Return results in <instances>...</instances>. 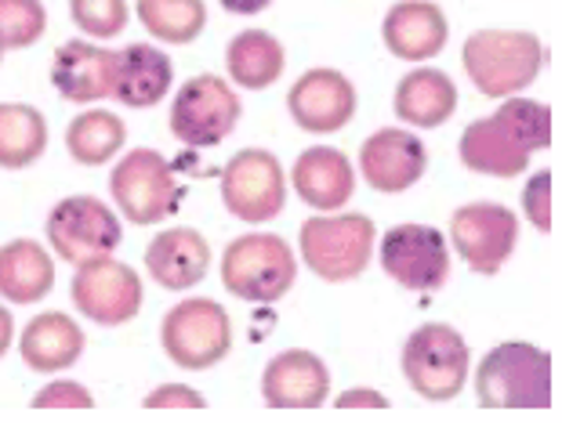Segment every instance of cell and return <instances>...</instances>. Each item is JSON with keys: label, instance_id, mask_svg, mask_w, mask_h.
Masks as SVG:
<instances>
[{"label": "cell", "instance_id": "obj_1", "mask_svg": "<svg viewBox=\"0 0 562 423\" xmlns=\"http://www.w3.org/2000/svg\"><path fill=\"white\" fill-rule=\"evenodd\" d=\"M548 145H552V108L512 94L494 116L475 119L461 130L458 156L472 174L516 178L530 167V156Z\"/></svg>", "mask_w": 562, "mask_h": 423}, {"label": "cell", "instance_id": "obj_2", "mask_svg": "<svg viewBox=\"0 0 562 423\" xmlns=\"http://www.w3.org/2000/svg\"><path fill=\"white\" fill-rule=\"evenodd\" d=\"M461 66L486 99H512L537 80L544 44L526 30H475L461 47Z\"/></svg>", "mask_w": 562, "mask_h": 423}, {"label": "cell", "instance_id": "obj_3", "mask_svg": "<svg viewBox=\"0 0 562 423\" xmlns=\"http://www.w3.org/2000/svg\"><path fill=\"white\" fill-rule=\"evenodd\" d=\"M483 409H548L552 405V355L537 344L505 341L475 369Z\"/></svg>", "mask_w": 562, "mask_h": 423}, {"label": "cell", "instance_id": "obj_4", "mask_svg": "<svg viewBox=\"0 0 562 423\" xmlns=\"http://www.w3.org/2000/svg\"><path fill=\"white\" fill-rule=\"evenodd\" d=\"M378 228L367 214H316L297 232V250L308 272L323 283H349L374 258Z\"/></svg>", "mask_w": 562, "mask_h": 423}, {"label": "cell", "instance_id": "obj_5", "mask_svg": "<svg viewBox=\"0 0 562 423\" xmlns=\"http://www.w3.org/2000/svg\"><path fill=\"white\" fill-rule=\"evenodd\" d=\"M297 261L283 236L250 232L233 239L222 253V283L247 305H277L294 289Z\"/></svg>", "mask_w": 562, "mask_h": 423}, {"label": "cell", "instance_id": "obj_6", "mask_svg": "<svg viewBox=\"0 0 562 423\" xmlns=\"http://www.w3.org/2000/svg\"><path fill=\"white\" fill-rule=\"evenodd\" d=\"M403 377L428 402H450L469 384V344L447 322H425L403 344Z\"/></svg>", "mask_w": 562, "mask_h": 423}, {"label": "cell", "instance_id": "obj_7", "mask_svg": "<svg viewBox=\"0 0 562 423\" xmlns=\"http://www.w3.org/2000/svg\"><path fill=\"white\" fill-rule=\"evenodd\" d=\"M160 344L178 369H211L233 352V319L218 300L186 297L164 316Z\"/></svg>", "mask_w": 562, "mask_h": 423}, {"label": "cell", "instance_id": "obj_8", "mask_svg": "<svg viewBox=\"0 0 562 423\" xmlns=\"http://www.w3.org/2000/svg\"><path fill=\"white\" fill-rule=\"evenodd\" d=\"M110 196L131 225H160L182 207L186 188L157 149H131L110 174Z\"/></svg>", "mask_w": 562, "mask_h": 423}, {"label": "cell", "instance_id": "obj_9", "mask_svg": "<svg viewBox=\"0 0 562 423\" xmlns=\"http://www.w3.org/2000/svg\"><path fill=\"white\" fill-rule=\"evenodd\" d=\"M244 105L229 88V80L200 72L186 80L171 102V135L189 149H214L240 124Z\"/></svg>", "mask_w": 562, "mask_h": 423}, {"label": "cell", "instance_id": "obj_10", "mask_svg": "<svg viewBox=\"0 0 562 423\" xmlns=\"http://www.w3.org/2000/svg\"><path fill=\"white\" fill-rule=\"evenodd\" d=\"M121 217L94 196H66L47 214V243L63 261L88 264L121 247Z\"/></svg>", "mask_w": 562, "mask_h": 423}, {"label": "cell", "instance_id": "obj_11", "mask_svg": "<svg viewBox=\"0 0 562 423\" xmlns=\"http://www.w3.org/2000/svg\"><path fill=\"white\" fill-rule=\"evenodd\" d=\"M222 203L247 225L272 221L286 203V174L266 149H244L222 167Z\"/></svg>", "mask_w": 562, "mask_h": 423}, {"label": "cell", "instance_id": "obj_12", "mask_svg": "<svg viewBox=\"0 0 562 423\" xmlns=\"http://www.w3.org/2000/svg\"><path fill=\"white\" fill-rule=\"evenodd\" d=\"M381 268L414 294H432L450 279V247L432 225H396L381 236Z\"/></svg>", "mask_w": 562, "mask_h": 423}, {"label": "cell", "instance_id": "obj_13", "mask_svg": "<svg viewBox=\"0 0 562 423\" xmlns=\"http://www.w3.org/2000/svg\"><path fill=\"white\" fill-rule=\"evenodd\" d=\"M450 243L480 275H497L519 243V217L501 203H464L450 217Z\"/></svg>", "mask_w": 562, "mask_h": 423}, {"label": "cell", "instance_id": "obj_14", "mask_svg": "<svg viewBox=\"0 0 562 423\" xmlns=\"http://www.w3.org/2000/svg\"><path fill=\"white\" fill-rule=\"evenodd\" d=\"M74 305L80 316L99 325H124L142 311V279L131 264L110 258L77 264V275L69 283Z\"/></svg>", "mask_w": 562, "mask_h": 423}, {"label": "cell", "instance_id": "obj_15", "mask_svg": "<svg viewBox=\"0 0 562 423\" xmlns=\"http://www.w3.org/2000/svg\"><path fill=\"white\" fill-rule=\"evenodd\" d=\"M286 108L308 135H334L356 116V88L338 69H308L286 91Z\"/></svg>", "mask_w": 562, "mask_h": 423}, {"label": "cell", "instance_id": "obj_16", "mask_svg": "<svg viewBox=\"0 0 562 423\" xmlns=\"http://www.w3.org/2000/svg\"><path fill=\"white\" fill-rule=\"evenodd\" d=\"M428 167L425 141L403 127H381L360 145V174L370 188L400 196L411 185H417Z\"/></svg>", "mask_w": 562, "mask_h": 423}, {"label": "cell", "instance_id": "obj_17", "mask_svg": "<svg viewBox=\"0 0 562 423\" xmlns=\"http://www.w3.org/2000/svg\"><path fill=\"white\" fill-rule=\"evenodd\" d=\"M116 69H121V55L94 47L91 41H66L55 47L52 62V83L58 99L74 105H91L102 99H113Z\"/></svg>", "mask_w": 562, "mask_h": 423}, {"label": "cell", "instance_id": "obj_18", "mask_svg": "<svg viewBox=\"0 0 562 423\" xmlns=\"http://www.w3.org/2000/svg\"><path fill=\"white\" fill-rule=\"evenodd\" d=\"M330 395V369L323 358L305 352V347H291L280 352L261 373V398L272 409H316L327 402Z\"/></svg>", "mask_w": 562, "mask_h": 423}, {"label": "cell", "instance_id": "obj_19", "mask_svg": "<svg viewBox=\"0 0 562 423\" xmlns=\"http://www.w3.org/2000/svg\"><path fill=\"white\" fill-rule=\"evenodd\" d=\"M381 41L403 62H425L447 47L450 22L432 0H400L381 22Z\"/></svg>", "mask_w": 562, "mask_h": 423}, {"label": "cell", "instance_id": "obj_20", "mask_svg": "<svg viewBox=\"0 0 562 423\" xmlns=\"http://www.w3.org/2000/svg\"><path fill=\"white\" fill-rule=\"evenodd\" d=\"M291 178H294V192L302 196V203H308V207L319 214L341 210L356 192L352 160L341 149H330V145L305 149L294 160Z\"/></svg>", "mask_w": 562, "mask_h": 423}, {"label": "cell", "instance_id": "obj_21", "mask_svg": "<svg viewBox=\"0 0 562 423\" xmlns=\"http://www.w3.org/2000/svg\"><path fill=\"white\" fill-rule=\"evenodd\" d=\"M149 279L164 289H193L211 268V243L196 228H167L146 247Z\"/></svg>", "mask_w": 562, "mask_h": 423}, {"label": "cell", "instance_id": "obj_22", "mask_svg": "<svg viewBox=\"0 0 562 423\" xmlns=\"http://www.w3.org/2000/svg\"><path fill=\"white\" fill-rule=\"evenodd\" d=\"M83 344H88L83 341V330L66 311H44V316L30 319V325L22 330L19 355L33 373L52 377V373L77 366V358L83 355Z\"/></svg>", "mask_w": 562, "mask_h": 423}, {"label": "cell", "instance_id": "obj_23", "mask_svg": "<svg viewBox=\"0 0 562 423\" xmlns=\"http://www.w3.org/2000/svg\"><path fill=\"white\" fill-rule=\"evenodd\" d=\"M392 105H396V116L403 124L422 127V130L442 127L453 116V108H458V88H453V80L442 69L422 66V69H411L396 83Z\"/></svg>", "mask_w": 562, "mask_h": 423}, {"label": "cell", "instance_id": "obj_24", "mask_svg": "<svg viewBox=\"0 0 562 423\" xmlns=\"http://www.w3.org/2000/svg\"><path fill=\"white\" fill-rule=\"evenodd\" d=\"M175 80V66L160 47L153 44H127L121 52L113 99L127 108H149L167 99Z\"/></svg>", "mask_w": 562, "mask_h": 423}, {"label": "cell", "instance_id": "obj_25", "mask_svg": "<svg viewBox=\"0 0 562 423\" xmlns=\"http://www.w3.org/2000/svg\"><path fill=\"white\" fill-rule=\"evenodd\" d=\"M55 286V261L33 239H11L0 247V297L11 305H37Z\"/></svg>", "mask_w": 562, "mask_h": 423}, {"label": "cell", "instance_id": "obj_26", "mask_svg": "<svg viewBox=\"0 0 562 423\" xmlns=\"http://www.w3.org/2000/svg\"><path fill=\"white\" fill-rule=\"evenodd\" d=\"M286 55L283 44L266 30H244L236 33L229 47H225V69L236 88L247 91H266L283 77Z\"/></svg>", "mask_w": 562, "mask_h": 423}, {"label": "cell", "instance_id": "obj_27", "mask_svg": "<svg viewBox=\"0 0 562 423\" xmlns=\"http://www.w3.org/2000/svg\"><path fill=\"white\" fill-rule=\"evenodd\" d=\"M47 149V119L26 102H0V167L26 171Z\"/></svg>", "mask_w": 562, "mask_h": 423}, {"label": "cell", "instance_id": "obj_28", "mask_svg": "<svg viewBox=\"0 0 562 423\" xmlns=\"http://www.w3.org/2000/svg\"><path fill=\"white\" fill-rule=\"evenodd\" d=\"M124 119L110 113V108H88V113L74 116V124L66 127V149L83 167H105L124 149Z\"/></svg>", "mask_w": 562, "mask_h": 423}, {"label": "cell", "instance_id": "obj_29", "mask_svg": "<svg viewBox=\"0 0 562 423\" xmlns=\"http://www.w3.org/2000/svg\"><path fill=\"white\" fill-rule=\"evenodd\" d=\"M138 22L164 44H193L207 26L203 0H138Z\"/></svg>", "mask_w": 562, "mask_h": 423}, {"label": "cell", "instance_id": "obj_30", "mask_svg": "<svg viewBox=\"0 0 562 423\" xmlns=\"http://www.w3.org/2000/svg\"><path fill=\"white\" fill-rule=\"evenodd\" d=\"M47 30V11L41 0H0V44L8 52L37 44Z\"/></svg>", "mask_w": 562, "mask_h": 423}, {"label": "cell", "instance_id": "obj_31", "mask_svg": "<svg viewBox=\"0 0 562 423\" xmlns=\"http://www.w3.org/2000/svg\"><path fill=\"white\" fill-rule=\"evenodd\" d=\"M69 15L91 41H113L127 26V0H69Z\"/></svg>", "mask_w": 562, "mask_h": 423}, {"label": "cell", "instance_id": "obj_32", "mask_svg": "<svg viewBox=\"0 0 562 423\" xmlns=\"http://www.w3.org/2000/svg\"><path fill=\"white\" fill-rule=\"evenodd\" d=\"M522 210L537 232H552V171H537L522 188Z\"/></svg>", "mask_w": 562, "mask_h": 423}, {"label": "cell", "instance_id": "obj_33", "mask_svg": "<svg viewBox=\"0 0 562 423\" xmlns=\"http://www.w3.org/2000/svg\"><path fill=\"white\" fill-rule=\"evenodd\" d=\"M33 409H91L94 395L77 380H52L47 388L33 395Z\"/></svg>", "mask_w": 562, "mask_h": 423}, {"label": "cell", "instance_id": "obj_34", "mask_svg": "<svg viewBox=\"0 0 562 423\" xmlns=\"http://www.w3.org/2000/svg\"><path fill=\"white\" fill-rule=\"evenodd\" d=\"M142 405L146 409H207V398L193 388H186V384H164V388L142 398Z\"/></svg>", "mask_w": 562, "mask_h": 423}, {"label": "cell", "instance_id": "obj_35", "mask_svg": "<svg viewBox=\"0 0 562 423\" xmlns=\"http://www.w3.org/2000/svg\"><path fill=\"white\" fill-rule=\"evenodd\" d=\"M334 405L338 409H389V398L370 388H349L334 398Z\"/></svg>", "mask_w": 562, "mask_h": 423}, {"label": "cell", "instance_id": "obj_36", "mask_svg": "<svg viewBox=\"0 0 562 423\" xmlns=\"http://www.w3.org/2000/svg\"><path fill=\"white\" fill-rule=\"evenodd\" d=\"M272 0H222V8L229 11V15H258V11H266Z\"/></svg>", "mask_w": 562, "mask_h": 423}, {"label": "cell", "instance_id": "obj_37", "mask_svg": "<svg viewBox=\"0 0 562 423\" xmlns=\"http://www.w3.org/2000/svg\"><path fill=\"white\" fill-rule=\"evenodd\" d=\"M11 336H15V319H11V311L0 305V358L11 347Z\"/></svg>", "mask_w": 562, "mask_h": 423}, {"label": "cell", "instance_id": "obj_38", "mask_svg": "<svg viewBox=\"0 0 562 423\" xmlns=\"http://www.w3.org/2000/svg\"><path fill=\"white\" fill-rule=\"evenodd\" d=\"M4 52H8V47H4V44H0V62H4Z\"/></svg>", "mask_w": 562, "mask_h": 423}]
</instances>
